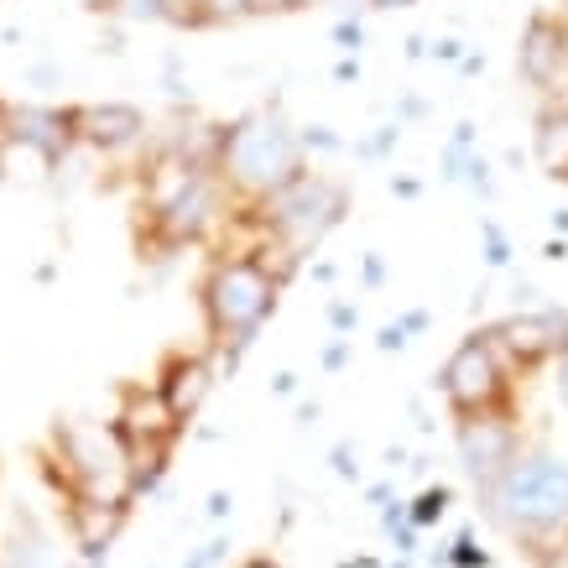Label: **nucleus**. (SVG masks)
Returning <instances> with one entry per match:
<instances>
[{
    "label": "nucleus",
    "instance_id": "nucleus-36",
    "mask_svg": "<svg viewBox=\"0 0 568 568\" xmlns=\"http://www.w3.org/2000/svg\"><path fill=\"white\" fill-rule=\"evenodd\" d=\"M480 69H485V52H465V63H459V73L469 79V73H480Z\"/></svg>",
    "mask_w": 568,
    "mask_h": 568
},
{
    "label": "nucleus",
    "instance_id": "nucleus-37",
    "mask_svg": "<svg viewBox=\"0 0 568 568\" xmlns=\"http://www.w3.org/2000/svg\"><path fill=\"white\" fill-rule=\"evenodd\" d=\"M241 568H282V564H276V558H266V552H256V558H245Z\"/></svg>",
    "mask_w": 568,
    "mask_h": 568
},
{
    "label": "nucleus",
    "instance_id": "nucleus-6",
    "mask_svg": "<svg viewBox=\"0 0 568 568\" xmlns=\"http://www.w3.org/2000/svg\"><path fill=\"white\" fill-rule=\"evenodd\" d=\"M459 428H454V454H459V469H465V480L475 485V496H480L485 485H496L506 469L517 465L521 444V428L511 407L506 413H485V417H454Z\"/></svg>",
    "mask_w": 568,
    "mask_h": 568
},
{
    "label": "nucleus",
    "instance_id": "nucleus-24",
    "mask_svg": "<svg viewBox=\"0 0 568 568\" xmlns=\"http://www.w3.org/2000/svg\"><path fill=\"white\" fill-rule=\"evenodd\" d=\"M407 345H413V334H407L402 324H386V328L376 334V349H381V355H402Z\"/></svg>",
    "mask_w": 568,
    "mask_h": 568
},
{
    "label": "nucleus",
    "instance_id": "nucleus-1",
    "mask_svg": "<svg viewBox=\"0 0 568 568\" xmlns=\"http://www.w3.org/2000/svg\"><path fill=\"white\" fill-rule=\"evenodd\" d=\"M475 500H480V517L490 527L517 537L537 558L568 532V459L548 444H527L517 454V465L496 485H485Z\"/></svg>",
    "mask_w": 568,
    "mask_h": 568
},
{
    "label": "nucleus",
    "instance_id": "nucleus-20",
    "mask_svg": "<svg viewBox=\"0 0 568 568\" xmlns=\"http://www.w3.org/2000/svg\"><path fill=\"white\" fill-rule=\"evenodd\" d=\"M438 558H444L448 568H490V552L475 548V537H469V532L454 537V548H444Z\"/></svg>",
    "mask_w": 568,
    "mask_h": 568
},
{
    "label": "nucleus",
    "instance_id": "nucleus-12",
    "mask_svg": "<svg viewBox=\"0 0 568 568\" xmlns=\"http://www.w3.org/2000/svg\"><path fill=\"white\" fill-rule=\"evenodd\" d=\"M131 506H115V500H94V496H73L69 500V527H73V542L84 558H104L110 542L121 537Z\"/></svg>",
    "mask_w": 568,
    "mask_h": 568
},
{
    "label": "nucleus",
    "instance_id": "nucleus-7",
    "mask_svg": "<svg viewBox=\"0 0 568 568\" xmlns=\"http://www.w3.org/2000/svg\"><path fill=\"white\" fill-rule=\"evenodd\" d=\"M490 345L500 349L506 371H537L542 361H558L568 355V308L558 303H542V308H521V313H506L500 324L485 328Z\"/></svg>",
    "mask_w": 568,
    "mask_h": 568
},
{
    "label": "nucleus",
    "instance_id": "nucleus-3",
    "mask_svg": "<svg viewBox=\"0 0 568 568\" xmlns=\"http://www.w3.org/2000/svg\"><path fill=\"white\" fill-rule=\"evenodd\" d=\"M220 178L230 189H241L251 204H266L282 189H293L297 178H308L303 136L287 125V115L276 104H261V110H251V115L230 125Z\"/></svg>",
    "mask_w": 568,
    "mask_h": 568
},
{
    "label": "nucleus",
    "instance_id": "nucleus-18",
    "mask_svg": "<svg viewBox=\"0 0 568 568\" xmlns=\"http://www.w3.org/2000/svg\"><path fill=\"white\" fill-rule=\"evenodd\" d=\"M199 17H204V27L245 21V17H256V0H199Z\"/></svg>",
    "mask_w": 568,
    "mask_h": 568
},
{
    "label": "nucleus",
    "instance_id": "nucleus-43",
    "mask_svg": "<svg viewBox=\"0 0 568 568\" xmlns=\"http://www.w3.org/2000/svg\"><path fill=\"white\" fill-rule=\"evenodd\" d=\"M162 568H178V564H162Z\"/></svg>",
    "mask_w": 568,
    "mask_h": 568
},
{
    "label": "nucleus",
    "instance_id": "nucleus-13",
    "mask_svg": "<svg viewBox=\"0 0 568 568\" xmlns=\"http://www.w3.org/2000/svg\"><path fill=\"white\" fill-rule=\"evenodd\" d=\"M532 152L548 178H568V104H548V110L537 115Z\"/></svg>",
    "mask_w": 568,
    "mask_h": 568
},
{
    "label": "nucleus",
    "instance_id": "nucleus-35",
    "mask_svg": "<svg viewBox=\"0 0 568 568\" xmlns=\"http://www.w3.org/2000/svg\"><path fill=\"white\" fill-rule=\"evenodd\" d=\"M371 11H407V6H417V0H365Z\"/></svg>",
    "mask_w": 568,
    "mask_h": 568
},
{
    "label": "nucleus",
    "instance_id": "nucleus-15",
    "mask_svg": "<svg viewBox=\"0 0 568 568\" xmlns=\"http://www.w3.org/2000/svg\"><path fill=\"white\" fill-rule=\"evenodd\" d=\"M396 146H402V125L392 121V125H376L371 136L355 141V156H361V162H386Z\"/></svg>",
    "mask_w": 568,
    "mask_h": 568
},
{
    "label": "nucleus",
    "instance_id": "nucleus-28",
    "mask_svg": "<svg viewBox=\"0 0 568 568\" xmlns=\"http://www.w3.org/2000/svg\"><path fill=\"white\" fill-rule=\"evenodd\" d=\"M334 475H345V480H355V475H361V465H355V448H349V444L334 448Z\"/></svg>",
    "mask_w": 568,
    "mask_h": 568
},
{
    "label": "nucleus",
    "instance_id": "nucleus-9",
    "mask_svg": "<svg viewBox=\"0 0 568 568\" xmlns=\"http://www.w3.org/2000/svg\"><path fill=\"white\" fill-rule=\"evenodd\" d=\"M564 69H568V21L552 17V11H532L517 42V73L532 89L552 94L564 84Z\"/></svg>",
    "mask_w": 568,
    "mask_h": 568
},
{
    "label": "nucleus",
    "instance_id": "nucleus-10",
    "mask_svg": "<svg viewBox=\"0 0 568 568\" xmlns=\"http://www.w3.org/2000/svg\"><path fill=\"white\" fill-rule=\"evenodd\" d=\"M214 381H220L214 355H189V349H173V355L162 361V371H156V396H162V402H168V413L189 428L193 417H199V407L209 402V392H214Z\"/></svg>",
    "mask_w": 568,
    "mask_h": 568
},
{
    "label": "nucleus",
    "instance_id": "nucleus-33",
    "mask_svg": "<svg viewBox=\"0 0 568 568\" xmlns=\"http://www.w3.org/2000/svg\"><path fill=\"white\" fill-rule=\"evenodd\" d=\"M392 193H396V199H417V193H423V183H417V178H392Z\"/></svg>",
    "mask_w": 568,
    "mask_h": 568
},
{
    "label": "nucleus",
    "instance_id": "nucleus-22",
    "mask_svg": "<svg viewBox=\"0 0 568 568\" xmlns=\"http://www.w3.org/2000/svg\"><path fill=\"white\" fill-rule=\"evenodd\" d=\"M297 136H303V152H345V136L334 125H303Z\"/></svg>",
    "mask_w": 568,
    "mask_h": 568
},
{
    "label": "nucleus",
    "instance_id": "nucleus-30",
    "mask_svg": "<svg viewBox=\"0 0 568 568\" xmlns=\"http://www.w3.org/2000/svg\"><path fill=\"white\" fill-rule=\"evenodd\" d=\"M396 324L407 328V334H423V328L433 324V313H428V308H407V313H402V318H396Z\"/></svg>",
    "mask_w": 568,
    "mask_h": 568
},
{
    "label": "nucleus",
    "instance_id": "nucleus-40",
    "mask_svg": "<svg viewBox=\"0 0 568 568\" xmlns=\"http://www.w3.org/2000/svg\"><path fill=\"white\" fill-rule=\"evenodd\" d=\"M0 183H6V141H0Z\"/></svg>",
    "mask_w": 568,
    "mask_h": 568
},
{
    "label": "nucleus",
    "instance_id": "nucleus-17",
    "mask_svg": "<svg viewBox=\"0 0 568 568\" xmlns=\"http://www.w3.org/2000/svg\"><path fill=\"white\" fill-rule=\"evenodd\" d=\"M480 241H485V266L506 272V266H511V256H517V251H511V235H506L496 220H480Z\"/></svg>",
    "mask_w": 568,
    "mask_h": 568
},
{
    "label": "nucleus",
    "instance_id": "nucleus-31",
    "mask_svg": "<svg viewBox=\"0 0 568 568\" xmlns=\"http://www.w3.org/2000/svg\"><path fill=\"white\" fill-rule=\"evenodd\" d=\"M552 392H558V402L568 407V355H558V361H552Z\"/></svg>",
    "mask_w": 568,
    "mask_h": 568
},
{
    "label": "nucleus",
    "instance_id": "nucleus-32",
    "mask_svg": "<svg viewBox=\"0 0 568 568\" xmlns=\"http://www.w3.org/2000/svg\"><path fill=\"white\" fill-rule=\"evenodd\" d=\"M334 79H339V84H361V58H339V63H334Z\"/></svg>",
    "mask_w": 568,
    "mask_h": 568
},
{
    "label": "nucleus",
    "instance_id": "nucleus-27",
    "mask_svg": "<svg viewBox=\"0 0 568 568\" xmlns=\"http://www.w3.org/2000/svg\"><path fill=\"white\" fill-rule=\"evenodd\" d=\"M349 365V339H328L324 345V371H345Z\"/></svg>",
    "mask_w": 568,
    "mask_h": 568
},
{
    "label": "nucleus",
    "instance_id": "nucleus-29",
    "mask_svg": "<svg viewBox=\"0 0 568 568\" xmlns=\"http://www.w3.org/2000/svg\"><path fill=\"white\" fill-rule=\"evenodd\" d=\"M423 115H428V100H417V94H407V100L396 104V125H402V121H423Z\"/></svg>",
    "mask_w": 568,
    "mask_h": 568
},
{
    "label": "nucleus",
    "instance_id": "nucleus-38",
    "mask_svg": "<svg viewBox=\"0 0 568 568\" xmlns=\"http://www.w3.org/2000/svg\"><path fill=\"white\" fill-rule=\"evenodd\" d=\"M552 230H558V235L568 241V209H552Z\"/></svg>",
    "mask_w": 568,
    "mask_h": 568
},
{
    "label": "nucleus",
    "instance_id": "nucleus-26",
    "mask_svg": "<svg viewBox=\"0 0 568 568\" xmlns=\"http://www.w3.org/2000/svg\"><path fill=\"white\" fill-rule=\"evenodd\" d=\"M433 58L459 69V63H465V42H459V37H438V42H433Z\"/></svg>",
    "mask_w": 568,
    "mask_h": 568
},
{
    "label": "nucleus",
    "instance_id": "nucleus-41",
    "mask_svg": "<svg viewBox=\"0 0 568 568\" xmlns=\"http://www.w3.org/2000/svg\"><path fill=\"white\" fill-rule=\"evenodd\" d=\"M548 568H568V552H564V558H552V564Z\"/></svg>",
    "mask_w": 568,
    "mask_h": 568
},
{
    "label": "nucleus",
    "instance_id": "nucleus-2",
    "mask_svg": "<svg viewBox=\"0 0 568 568\" xmlns=\"http://www.w3.org/2000/svg\"><path fill=\"white\" fill-rule=\"evenodd\" d=\"M199 303H204L214 371H235L241 355L266 328V318L276 313V303H282V282H276V272H266L261 256H220L204 272Z\"/></svg>",
    "mask_w": 568,
    "mask_h": 568
},
{
    "label": "nucleus",
    "instance_id": "nucleus-42",
    "mask_svg": "<svg viewBox=\"0 0 568 568\" xmlns=\"http://www.w3.org/2000/svg\"><path fill=\"white\" fill-rule=\"evenodd\" d=\"M94 6H100V11H104V0H94Z\"/></svg>",
    "mask_w": 568,
    "mask_h": 568
},
{
    "label": "nucleus",
    "instance_id": "nucleus-19",
    "mask_svg": "<svg viewBox=\"0 0 568 568\" xmlns=\"http://www.w3.org/2000/svg\"><path fill=\"white\" fill-rule=\"evenodd\" d=\"M104 11H115L125 21H168L173 0H104Z\"/></svg>",
    "mask_w": 568,
    "mask_h": 568
},
{
    "label": "nucleus",
    "instance_id": "nucleus-34",
    "mask_svg": "<svg viewBox=\"0 0 568 568\" xmlns=\"http://www.w3.org/2000/svg\"><path fill=\"white\" fill-rule=\"evenodd\" d=\"M272 392H276V396H293V392H297V376H293V371H282V376L272 381Z\"/></svg>",
    "mask_w": 568,
    "mask_h": 568
},
{
    "label": "nucleus",
    "instance_id": "nucleus-11",
    "mask_svg": "<svg viewBox=\"0 0 568 568\" xmlns=\"http://www.w3.org/2000/svg\"><path fill=\"white\" fill-rule=\"evenodd\" d=\"M146 141V115L125 100H104V104H79V146L115 156L131 152Z\"/></svg>",
    "mask_w": 568,
    "mask_h": 568
},
{
    "label": "nucleus",
    "instance_id": "nucleus-25",
    "mask_svg": "<svg viewBox=\"0 0 568 568\" xmlns=\"http://www.w3.org/2000/svg\"><path fill=\"white\" fill-rule=\"evenodd\" d=\"M361 282H365V287H386V256H381V251H365Z\"/></svg>",
    "mask_w": 568,
    "mask_h": 568
},
{
    "label": "nucleus",
    "instance_id": "nucleus-23",
    "mask_svg": "<svg viewBox=\"0 0 568 568\" xmlns=\"http://www.w3.org/2000/svg\"><path fill=\"white\" fill-rule=\"evenodd\" d=\"M334 42H339V52H345V58H361V48H365L361 17H339V21H334Z\"/></svg>",
    "mask_w": 568,
    "mask_h": 568
},
{
    "label": "nucleus",
    "instance_id": "nucleus-16",
    "mask_svg": "<svg viewBox=\"0 0 568 568\" xmlns=\"http://www.w3.org/2000/svg\"><path fill=\"white\" fill-rule=\"evenodd\" d=\"M444 511H448V485H428V490L407 506V517H413L417 532H423V527H433V521H444Z\"/></svg>",
    "mask_w": 568,
    "mask_h": 568
},
{
    "label": "nucleus",
    "instance_id": "nucleus-4",
    "mask_svg": "<svg viewBox=\"0 0 568 568\" xmlns=\"http://www.w3.org/2000/svg\"><path fill=\"white\" fill-rule=\"evenodd\" d=\"M261 209H266V224H272V245H282L297 261H308L324 245L328 230H339V220L349 214V189L324 173H308L297 178L293 189L266 199Z\"/></svg>",
    "mask_w": 568,
    "mask_h": 568
},
{
    "label": "nucleus",
    "instance_id": "nucleus-21",
    "mask_svg": "<svg viewBox=\"0 0 568 568\" xmlns=\"http://www.w3.org/2000/svg\"><path fill=\"white\" fill-rule=\"evenodd\" d=\"M324 318H328V328H334V339H345V334H355V324H361V308L345 303V297H328Z\"/></svg>",
    "mask_w": 568,
    "mask_h": 568
},
{
    "label": "nucleus",
    "instance_id": "nucleus-8",
    "mask_svg": "<svg viewBox=\"0 0 568 568\" xmlns=\"http://www.w3.org/2000/svg\"><path fill=\"white\" fill-rule=\"evenodd\" d=\"M6 146H27L37 162L58 173L79 146V104H11V125H6Z\"/></svg>",
    "mask_w": 568,
    "mask_h": 568
},
{
    "label": "nucleus",
    "instance_id": "nucleus-14",
    "mask_svg": "<svg viewBox=\"0 0 568 568\" xmlns=\"http://www.w3.org/2000/svg\"><path fill=\"white\" fill-rule=\"evenodd\" d=\"M480 131H475V121H459L454 131H448L444 152H438V168H444V183H469V173H475V162H480Z\"/></svg>",
    "mask_w": 568,
    "mask_h": 568
},
{
    "label": "nucleus",
    "instance_id": "nucleus-39",
    "mask_svg": "<svg viewBox=\"0 0 568 568\" xmlns=\"http://www.w3.org/2000/svg\"><path fill=\"white\" fill-rule=\"evenodd\" d=\"M542 256H548V261H564V256H568V241H552Z\"/></svg>",
    "mask_w": 568,
    "mask_h": 568
},
{
    "label": "nucleus",
    "instance_id": "nucleus-5",
    "mask_svg": "<svg viewBox=\"0 0 568 568\" xmlns=\"http://www.w3.org/2000/svg\"><path fill=\"white\" fill-rule=\"evenodd\" d=\"M438 392H444L454 417H485L511 407V371H506V361H500V349L490 345L485 328H475L454 345V355L438 371Z\"/></svg>",
    "mask_w": 568,
    "mask_h": 568
}]
</instances>
